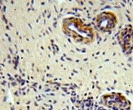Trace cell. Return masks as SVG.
Segmentation results:
<instances>
[{
    "instance_id": "2",
    "label": "cell",
    "mask_w": 133,
    "mask_h": 110,
    "mask_svg": "<svg viewBox=\"0 0 133 110\" xmlns=\"http://www.w3.org/2000/svg\"><path fill=\"white\" fill-rule=\"evenodd\" d=\"M97 25L100 29L108 31L113 28L115 25V20L113 15L110 13H103L97 18Z\"/></svg>"
},
{
    "instance_id": "1",
    "label": "cell",
    "mask_w": 133,
    "mask_h": 110,
    "mask_svg": "<svg viewBox=\"0 0 133 110\" xmlns=\"http://www.w3.org/2000/svg\"><path fill=\"white\" fill-rule=\"evenodd\" d=\"M65 29L75 30L78 32H74L69 35L75 41L77 42L88 44L93 41V32L89 28L83 25L82 23H80L76 20H70L66 21L64 25Z\"/></svg>"
}]
</instances>
